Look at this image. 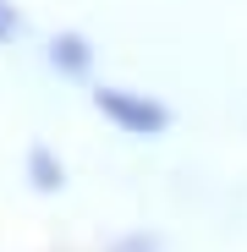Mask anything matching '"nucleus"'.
Here are the masks:
<instances>
[]
</instances>
